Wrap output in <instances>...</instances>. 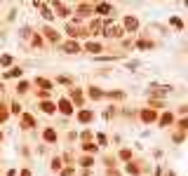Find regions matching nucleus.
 I'll return each mask as SVG.
<instances>
[{"label":"nucleus","instance_id":"f257e3e1","mask_svg":"<svg viewBox=\"0 0 188 176\" xmlns=\"http://www.w3.org/2000/svg\"><path fill=\"white\" fill-rule=\"evenodd\" d=\"M61 111L63 113H71V103L68 101H61Z\"/></svg>","mask_w":188,"mask_h":176},{"label":"nucleus","instance_id":"f03ea898","mask_svg":"<svg viewBox=\"0 0 188 176\" xmlns=\"http://www.w3.org/2000/svg\"><path fill=\"white\" fill-rule=\"evenodd\" d=\"M144 120H146V122H148V120H155V113H153V111L148 113V111H146V113H144Z\"/></svg>","mask_w":188,"mask_h":176},{"label":"nucleus","instance_id":"7ed1b4c3","mask_svg":"<svg viewBox=\"0 0 188 176\" xmlns=\"http://www.w3.org/2000/svg\"><path fill=\"white\" fill-rule=\"evenodd\" d=\"M66 49H68V52H78V45H75V42H68Z\"/></svg>","mask_w":188,"mask_h":176},{"label":"nucleus","instance_id":"20e7f679","mask_svg":"<svg viewBox=\"0 0 188 176\" xmlns=\"http://www.w3.org/2000/svg\"><path fill=\"white\" fill-rule=\"evenodd\" d=\"M42 111H45V113H52L54 106H52V103H42Z\"/></svg>","mask_w":188,"mask_h":176},{"label":"nucleus","instance_id":"39448f33","mask_svg":"<svg viewBox=\"0 0 188 176\" xmlns=\"http://www.w3.org/2000/svg\"><path fill=\"white\" fill-rule=\"evenodd\" d=\"M90 117H92V113H80V120H82V122H87Z\"/></svg>","mask_w":188,"mask_h":176},{"label":"nucleus","instance_id":"423d86ee","mask_svg":"<svg viewBox=\"0 0 188 176\" xmlns=\"http://www.w3.org/2000/svg\"><path fill=\"white\" fill-rule=\"evenodd\" d=\"M45 139L47 141H54V132H45Z\"/></svg>","mask_w":188,"mask_h":176}]
</instances>
